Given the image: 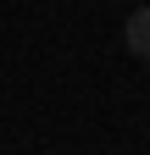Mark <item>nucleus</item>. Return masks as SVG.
<instances>
[{"mask_svg": "<svg viewBox=\"0 0 150 155\" xmlns=\"http://www.w3.org/2000/svg\"><path fill=\"white\" fill-rule=\"evenodd\" d=\"M128 50H134L139 61H150V6H139L128 17Z\"/></svg>", "mask_w": 150, "mask_h": 155, "instance_id": "nucleus-1", "label": "nucleus"}]
</instances>
